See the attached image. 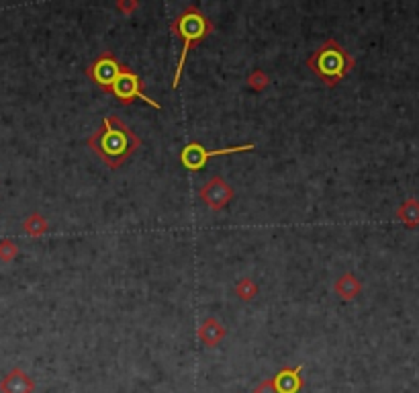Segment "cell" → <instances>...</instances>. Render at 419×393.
Instances as JSON below:
<instances>
[{"mask_svg":"<svg viewBox=\"0 0 419 393\" xmlns=\"http://www.w3.org/2000/svg\"><path fill=\"white\" fill-rule=\"evenodd\" d=\"M121 70H123V64L119 62V58L111 49H105L94 58L92 64L86 66L84 72L92 85H96L103 92H111V87L121 74Z\"/></svg>","mask_w":419,"mask_h":393,"instance_id":"5","label":"cell"},{"mask_svg":"<svg viewBox=\"0 0 419 393\" xmlns=\"http://www.w3.org/2000/svg\"><path fill=\"white\" fill-rule=\"evenodd\" d=\"M235 295L242 301H251L258 295V285L254 283L251 279H242L239 283L235 285Z\"/></svg>","mask_w":419,"mask_h":393,"instance_id":"14","label":"cell"},{"mask_svg":"<svg viewBox=\"0 0 419 393\" xmlns=\"http://www.w3.org/2000/svg\"><path fill=\"white\" fill-rule=\"evenodd\" d=\"M307 68L327 88H334L339 80H344L354 68V58L348 49H344L335 39H325L319 49L307 58Z\"/></svg>","mask_w":419,"mask_h":393,"instance_id":"3","label":"cell"},{"mask_svg":"<svg viewBox=\"0 0 419 393\" xmlns=\"http://www.w3.org/2000/svg\"><path fill=\"white\" fill-rule=\"evenodd\" d=\"M0 392L2 393H33L35 392V381L21 369H13L2 381H0Z\"/></svg>","mask_w":419,"mask_h":393,"instance_id":"9","label":"cell"},{"mask_svg":"<svg viewBox=\"0 0 419 393\" xmlns=\"http://www.w3.org/2000/svg\"><path fill=\"white\" fill-rule=\"evenodd\" d=\"M170 31H172L174 37H178L182 42V51H180V58H178V64H176V72H174V78H172V88H176L180 85V76H182V70H185V62H187L189 51L209 37L211 33L215 31V23L211 21L209 17L196 4H189L176 17H172Z\"/></svg>","mask_w":419,"mask_h":393,"instance_id":"2","label":"cell"},{"mask_svg":"<svg viewBox=\"0 0 419 393\" xmlns=\"http://www.w3.org/2000/svg\"><path fill=\"white\" fill-rule=\"evenodd\" d=\"M256 150V144H244V146H233V148H221V150H207L203 144L199 142H190L187 148H182L180 152V162L185 164V168H189L192 173L201 170L209 158H215V156H230V154H244V152H251Z\"/></svg>","mask_w":419,"mask_h":393,"instance_id":"6","label":"cell"},{"mask_svg":"<svg viewBox=\"0 0 419 393\" xmlns=\"http://www.w3.org/2000/svg\"><path fill=\"white\" fill-rule=\"evenodd\" d=\"M246 82L250 85L251 90L262 92V90H266V88L270 87V76H268L262 68H256L254 72H250V76H248Z\"/></svg>","mask_w":419,"mask_h":393,"instance_id":"13","label":"cell"},{"mask_svg":"<svg viewBox=\"0 0 419 393\" xmlns=\"http://www.w3.org/2000/svg\"><path fill=\"white\" fill-rule=\"evenodd\" d=\"M199 196H201V201L209 207L211 211L219 213V211H223L230 205L231 199L235 196V191L231 189V185L223 176L215 175L211 176L209 180L201 187Z\"/></svg>","mask_w":419,"mask_h":393,"instance_id":"7","label":"cell"},{"mask_svg":"<svg viewBox=\"0 0 419 393\" xmlns=\"http://www.w3.org/2000/svg\"><path fill=\"white\" fill-rule=\"evenodd\" d=\"M108 94H113L121 105H131V103H135V101H144L149 107L162 111V105L146 94V82H144L129 66H123L121 74H119L117 80L113 82Z\"/></svg>","mask_w":419,"mask_h":393,"instance_id":"4","label":"cell"},{"mask_svg":"<svg viewBox=\"0 0 419 393\" xmlns=\"http://www.w3.org/2000/svg\"><path fill=\"white\" fill-rule=\"evenodd\" d=\"M303 373V365H296V367H284L274 375V387L276 393H299L303 389L305 381L301 377Z\"/></svg>","mask_w":419,"mask_h":393,"instance_id":"8","label":"cell"},{"mask_svg":"<svg viewBox=\"0 0 419 393\" xmlns=\"http://www.w3.org/2000/svg\"><path fill=\"white\" fill-rule=\"evenodd\" d=\"M25 232L31 236V238H39L43 236L45 232H47V227H49V223H47V219L39 216V213H33V216H29V218L25 219Z\"/></svg>","mask_w":419,"mask_h":393,"instance_id":"12","label":"cell"},{"mask_svg":"<svg viewBox=\"0 0 419 393\" xmlns=\"http://www.w3.org/2000/svg\"><path fill=\"white\" fill-rule=\"evenodd\" d=\"M17 252H19V248H17V244L11 240H2L0 242V258L2 261H11L13 256H17Z\"/></svg>","mask_w":419,"mask_h":393,"instance_id":"15","label":"cell"},{"mask_svg":"<svg viewBox=\"0 0 419 393\" xmlns=\"http://www.w3.org/2000/svg\"><path fill=\"white\" fill-rule=\"evenodd\" d=\"M86 146L96 154L108 168L117 170L139 150L142 139L117 115H106L101 127L92 131Z\"/></svg>","mask_w":419,"mask_h":393,"instance_id":"1","label":"cell"},{"mask_svg":"<svg viewBox=\"0 0 419 393\" xmlns=\"http://www.w3.org/2000/svg\"><path fill=\"white\" fill-rule=\"evenodd\" d=\"M225 336H227V328L223 326L217 318H207L199 328V340L207 349H215Z\"/></svg>","mask_w":419,"mask_h":393,"instance_id":"10","label":"cell"},{"mask_svg":"<svg viewBox=\"0 0 419 393\" xmlns=\"http://www.w3.org/2000/svg\"><path fill=\"white\" fill-rule=\"evenodd\" d=\"M115 8H117L121 15L131 17V15L139 8V2H137V0H119V2L115 4Z\"/></svg>","mask_w":419,"mask_h":393,"instance_id":"16","label":"cell"},{"mask_svg":"<svg viewBox=\"0 0 419 393\" xmlns=\"http://www.w3.org/2000/svg\"><path fill=\"white\" fill-rule=\"evenodd\" d=\"M335 293L344 299V301H350L354 299L358 293H360V281L352 273H346L342 275L337 281H335Z\"/></svg>","mask_w":419,"mask_h":393,"instance_id":"11","label":"cell"},{"mask_svg":"<svg viewBox=\"0 0 419 393\" xmlns=\"http://www.w3.org/2000/svg\"><path fill=\"white\" fill-rule=\"evenodd\" d=\"M254 393H276V387H274L273 377H268V379H262V381H260V383L256 385Z\"/></svg>","mask_w":419,"mask_h":393,"instance_id":"17","label":"cell"}]
</instances>
